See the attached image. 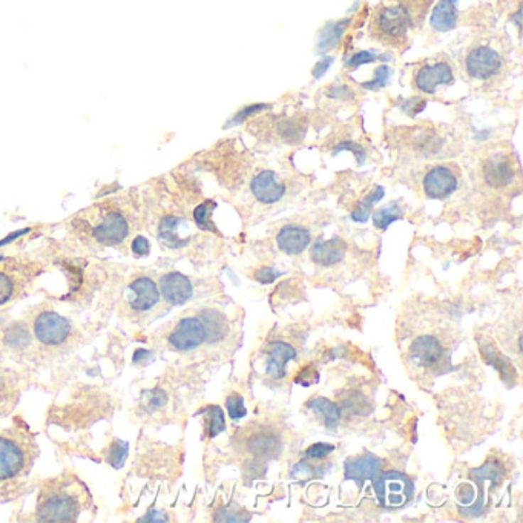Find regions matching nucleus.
Returning a JSON list of instances; mask_svg holds the SVG:
<instances>
[{
    "label": "nucleus",
    "mask_w": 523,
    "mask_h": 523,
    "mask_svg": "<svg viewBox=\"0 0 523 523\" xmlns=\"http://www.w3.org/2000/svg\"><path fill=\"white\" fill-rule=\"evenodd\" d=\"M226 409H227V413H229V418H232L234 421L243 419V418H246V414H247L244 399L238 394L229 396V398L226 399Z\"/></svg>",
    "instance_id": "obj_32"
},
{
    "label": "nucleus",
    "mask_w": 523,
    "mask_h": 523,
    "mask_svg": "<svg viewBox=\"0 0 523 523\" xmlns=\"http://www.w3.org/2000/svg\"><path fill=\"white\" fill-rule=\"evenodd\" d=\"M88 490L77 478H60L42 490L37 505L41 522H74L88 507Z\"/></svg>",
    "instance_id": "obj_1"
},
{
    "label": "nucleus",
    "mask_w": 523,
    "mask_h": 523,
    "mask_svg": "<svg viewBox=\"0 0 523 523\" xmlns=\"http://www.w3.org/2000/svg\"><path fill=\"white\" fill-rule=\"evenodd\" d=\"M483 177L492 188L508 186L514 178L512 164L505 155H492L483 164Z\"/></svg>",
    "instance_id": "obj_18"
},
{
    "label": "nucleus",
    "mask_w": 523,
    "mask_h": 523,
    "mask_svg": "<svg viewBox=\"0 0 523 523\" xmlns=\"http://www.w3.org/2000/svg\"><path fill=\"white\" fill-rule=\"evenodd\" d=\"M307 409L323 414L325 427L328 430H336V427L339 425V419H341V411H339V406L333 404L330 399L321 398V396H319V398H313L307 402Z\"/></svg>",
    "instance_id": "obj_23"
},
{
    "label": "nucleus",
    "mask_w": 523,
    "mask_h": 523,
    "mask_svg": "<svg viewBox=\"0 0 523 523\" xmlns=\"http://www.w3.org/2000/svg\"><path fill=\"white\" fill-rule=\"evenodd\" d=\"M374 496L384 508H401L414 496V483L401 471L377 473L373 478Z\"/></svg>",
    "instance_id": "obj_5"
},
{
    "label": "nucleus",
    "mask_w": 523,
    "mask_h": 523,
    "mask_svg": "<svg viewBox=\"0 0 523 523\" xmlns=\"http://www.w3.org/2000/svg\"><path fill=\"white\" fill-rule=\"evenodd\" d=\"M402 9L405 11V14L409 16L411 26H419L424 21V17L427 16L428 9L433 4V0H396Z\"/></svg>",
    "instance_id": "obj_24"
},
{
    "label": "nucleus",
    "mask_w": 523,
    "mask_h": 523,
    "mask_svg": "<svg viewBox=\"0 0 523 523\" xmlns=\"http://www.w3.org/2000/svg\"><path fill=\"white\" fill-rule=\"evenodd\" d=\"M443 356V347L434 336L424 335L416 338L410 347V357L419 367H433L438 364Z\"/></svg>",
    "instance_id": "obj_14"
},
{
    "label": "nucleus",
    "mask_w": 523,
    "mask_h": 523,
    "mask_svg": "<svg viewBox=\"0 0 523 523\" xmlns=\"http://www.w3.org/2000/svg\"><path fill=\"white\" fill-rule=\"evenodd\" d=\"M132 252L137 257H146L149 254V252H151L149 241L146 238H144V237H141V235L137 237V238H134V241H132Z\"/></svg>",
    "instance_id": "obj_39"
},
{
    "label": "nucleus",
    "mask_w": 523,
    "mask_h": 523,
    "mask_svg": "<svg viewBox=\"0 0 523 523\" xmlns=\"http://www.w3.org/2000/svg\"><path fill=\"white\" fill-rule=\"evenodd\" d=\"M463 66L471 79L488 80L500 74L505 66V60L497 48L487 42H478L465 53Z\"/></svg>",
    "instance_id": "obj_6"
},
{
    "label": "nucleus",
    "mask_w": 523,
    "mask_h": 523,
    "mask_svg": "<svg viewBox=\"0 0 523 523\" xmlns=\"http://www.w3.org/2000/svg\"><path fill=\"white\" fill-rule=\"evenodd\" d=\"M71 325L65 318L54 312H43L34 321V333L45 345H59L70 336Z\"/></svg>",
    "instance_id": "obj_8"
},
{
    "label": "nucleus",
    "mask_w": 523,
    "mask_h": 523,
    "mask_svg": "<svg viewBox=\"0 0 523 523\" xmlns=\"http://www.w3.org/2000/svg\"><path fill=\"white\" fill-rule=\"evenodd\" d=\"M14 289H16L14 278L9 274L4 272V270H0V306L11 299V296L14 295Z\"/></svg>",
    "instance_id": "obj_34"
},
{
    "label": "nucleus",
    "mask_w": 523,
    "mask_h": 523,
    "mask_svg": "<svg viewBox=\"0 0 523 523\" xmlns=\"http://www.w3.org/2000/svg\"><path fill=\"white\" fill-rule=\"evenodd\" d=\"M250 190L259 203L274 205V203L284 197L286 186L278 181L276 173L274 171H263L252 178Z\"/></svg>",
    "instance_id": "obj_11"
},
{
    "label": "nucleus",
    "mask_w": 523,
    "mask_h": 523,
    "mask_svg": "<svg viewBox=\"0 0 523 523\" xmlns=\"http://www.w3.org/2000/svg\"><path fill=\"white\" fill-rule=\"evenodd\" d=\"M126 458H128V443L123 441H115L112 442L109 454H108V462L112 465L114 468H120L124 463Z\"/></svg>",
    "instance_id": "obj_31"
},
{
    "label": "nucleus",
    "mask_w": 523,
    "mask_h": 523,
    "mask_svg": "<svg viewBox=\"0 0 523 523\" xmlns=\"http://www.w3.org/2000/svg\"><path fill=\"white\" fill-rule=\"evenodd\" d=\"M34 459V443L26 431L0 430V480L25 473Z\"/></svg>",
    "instance_id": "obj_3"
},
{
    "label": "nucleus",
    "mask_w": 523,
    "mask_h": 523,
    "mask_svg": "<svg viewBox=\"0 0 523 523\" xmlns=\"http://www.w3.org/2000/svg\"><path fill=\"white\" fill-rule=\"evenodd\" d=\"M88 234L100 246H117L129 235V221L115 207H95L88 212Z\"/></svg>",
    "instance_id": "obj_4"
},
{
    "label": "nucleus",
    "mask_w": 523,
    "mask_h": 523,
    "mask_svg": "<svg viewBox=\"0 0 523 523\" xmlns=\"http://www.w3.org/2000/svg\"><path fill=\"white\" fill-rule=\"evenodd\" d=\"M384 188L382 186H376L369 195L364 197L362 201L357 203L356 209L352 212V220L356 221V222H365L367 220H369L370 214H372V209H373V205L377 201H381L382 197H384Z\"/></svg>",
    "instance_id": "obj_25"
},
{
    "label": "nucleus",
    "mask_w": 523,
    "mask_h": 523,
    "mask_svg": "<svg viewBox=\"0 0 523 523\" xmlns=\"http://www.w3.org/2000/svg\"><path fill=\"white\" fill-rule=\"evenodd\" d=\"M345 250V243L338 237L332 239H318L310 249V258L319 266H335L344 259Z\"/></svg>",
    "instance_id": "obj_15"
},
{
    "label": "nucleus",
    "mask_w": 523,
    "mask_h": 523,
    "mask_svg": "<svg viewBox=\"0 0 523 523\" xmlns=\"http://www.w3.org/2000/svg\"><path fill=\"white\" fill-rule=\"evenodd\" d=\"M410 28L413 26L409 16L396 0H392L376 6L370 18L369 33L372 38L384 46L402 48L409 38Z\"/></svg>",
    "instance_id": "obj_2"
},
{
    "label": "nucleus",
    "mask_w": 523,
    "mask_h": 523,
    "mask_svg": "<svg viewBox=\"0 0 523 523\" xmlns=\"http://www.w3.org/2000/svg\"><path fill=\"white\" fill-rule=\"evenodd\" d=\"M310 232L301 226L287 225L278 232L276 244L287 255H299L310 244Z\"/></svg>",
    "instance_id": "obj_16"
},
{
    "label": "nucleus",
    "mask_w": 523,
    "mask_h": 523,
    "mask_svg": "<svg viewBox=\"0 0 523 523\" xmlns=\"http://www.w3.org/2000/svg\"><path fill=\"white\" fill-rule=\"evenodd\" d=\"M344 149L352 151V152L356 155V158H357V161H360V164L362 163V158H364V149H362L361 146H357V144L350 143V141H345V143H343V144H338V146L335 148V152H338V151H344Z\"/></svg>",
    "instance_id": "obj_40"
},
{
    "label": "nucleus",
    "mask_w": 523,
    "mask_h": 523,
    "mask_svg": "<svg viewBox=\"0 0 523 523\" xmlns=\"http://www.w3.org/2000/svg\"><path fill=\"white\" fill-rule=\"evenodd\" d=\"M335 450L333 445H328V443H313L310 445V447L306 450V458L307 459H315V460H319V459H324L327 458L328 454H330L332 451Z\"/></svg>",
    "instance_id": "obj_36"
},
{
    "label": "nucleus",
    "mask_w": 523,
    "mask_h": 523,
    "mask_svg": "<svg viewBox=\"0 0 523 523\" xmlns=\"http://www.w3.org/2000/svg\"><path fill=\"white\" fill-rule=\"evenodd\" d=\"M215 207H217V203L207 200L205 203H201V205L195 210H193V220H195L197 226L200 229L217 232L215 226L212 225V221H210V215H212V212H214Z\"/></svg>",
    "instance_id": "obj_28"
},
{
    "label": "nucleus",
    "mask_w": 523,
    "mask_h": 523,
    "mask_svg": "<svg viewBox=\"0 0 523 523\" xmlns=\"http://www.w3.org/2000/svg\"><path fill=\"white\" fill-rule=\"evenodd\" d=\"M404 217V212H402V207L398 205V203H390V205H387L381 209H377L374 214H373V225L376 229H381V230H385L387 227H389L392 222L398 221Z\"/></svg>",
    "instance_id": "obj_26"
},
{
    "label": "nucleus",
    "mask_w": 523,
    "mask_h": 523,
    "mask_svg": "<svg viewBox=\"0 0 523 523\" xmlns=\"http://www.w3.org/2000/svg\"><path fill=\"white\" fill-rule=\"evenodd\" d=\"M267 108H269V104H264V103H257V104L246 106L244 109H241L239 112H237V114H235V117L232 119V120L227 123V126H229V124H239L241 122H244L246 119L252 117V115L263 112V111H266Z\"/></svg>",
    "instance_id": "obj_35"
},
{
    "label": "nucleus",
    "mask_w": 523,
    "mask_h": 523,
    "mask_svg": "<svg viewBox=\"0 0 523 523\" xmlns=\"http://www.w3.org/2000/svg\"><path fill=\"white\" fill-rule=\"evenodd\" d=\"M279 275H281V272H278L276 269L264 267V269H259L258 272L255 274V279L258 281V283H261V284H270V283H274V281Z\"/></svg>",
    "instance_id": "obj_38"
},
{
    "label": "nucleus",
    "mask_w": 523,
    "mask_h": 523,
    "mask_svg": "<svg viewBox=\"0 0 523 523\" xmlns=\"http://www.w3.org/2000/svg\"><path fill=\"white\" fill-rule=\"evenodd\" d=\"M347 25V22H339V23H332L328 25L324 33L319 37L318 42V50L319 51H328L336 45L339 36L344 31V26Z\"/></svg>",
    "instance_id": "obj_29"
},
{
    "label": "nucleus",
    "mask_w": 523,
    "mask_h": 523,
    "mask_svg": "<svg viewBox=\"0 0 523 523\" xmlns=\"http://www.w3.org/2000/svg\"><path fill=\"white\" fill-rule=\"evenodd\" d=\"M206 339L205 325L198 318H185L173 328L169 336V344L181 352L197 348Z\"/></svg>",
    "instance_id": "obj_10"
},
{
    "label": "nucleus",
    "mask_w": 523,
    "mask_h": 523,
    "mask_svg": "<svg viewBox=\"0 0 523 523\" xmlns=\"http://www.w3.org/2000/svg\"><path fill=\"white\" fill-rule=\"evenodd\" d=\"M422 186L428 198L443 200L458 189V176L450 166L439 164L425 173Z\"/></svg>",
    "instance_id": "obj_9"
},
{
    "label": "nucleus",
    "mask_w": 523,
    "mask_h": 523,
    "mask_svg": "<svg viewBox=\"0 0 523 523\" xmlns=\"http://www.w3.org/2000/svg\"><path fill=\"white\" fill-rule=\"evenodd\" d=\"M205 413L210 418L209 424V438H215L222 430L226 428L225 422V414H222L221 409L218 405H210L205 410Z\"/></svg>",
    "instance_id": "obj_30"
},
{
    "label": "nucleus",
    "mask_w": 523,
    "mask_h": 523,
    "mask_svg": "<svg viewBox=\"0 0 523 523\" xmlns=\"http://www.w3.org/2000/svg\"><path fill=\"white\" fill-rule=\"evenodd\" d=\"M296 357L295 348L283 341L272 343L267 357V374L274 379H281L286 374V364Z\"/></svg>",
    "instance_id": "obj_19"
},
{
    "label": "nucleus",
    "mask_w": 523,
    "mask_h": 523,
    "mask_svg": "<svg viewBox=\"0 0 523 523\" xmlns=\"http://www.w3.org/2000/svg\"><path fill=\"white\" fill-rule=\"evenodd\" d=\"M164 402H166V396H164L163 393H153L151 396L149 405H151V409H157V406H161Z\"/></svg>",
    "instance_id": "obj_42"
},
{
    "label": "nucleus",
    "mask_w": 523,
    "mask_h": 523,
    "mask_svg": "<svg viewBox=\"0 0 523 523\" xmlns=\"http://www.w3.org/2000/svg\"><path fill=\"white\" fill-rule=\"evenodd\" d=\"M453 80V66L445 59H438L430 63L419 65L418 70L413 74L414 88L425 94H434L439 86L450 85Z\"/></svg>",
    "instance_id": "obj_7"
},
{
    "label": "nucleus",
    "mask_w": 523,
    "mask_h": 523,
    "mask_svg": "<svg viewBox=\"0 0 523 523\" xmlns=\"http://www.w3.org/2000/svg\"><path fill=\"white\" fill-rule=\"evenodd\" d=\"M389 79H390V68L387 66V65H381V66L376 68L373 80L364 83L362 88L370 90V91L381 90V88H384V86L387 85V82H389Z\"/></svg>",
    "instance_id": "obj_33"
},
{
    "label": "nucleus",
    "mask_w": 523,
    "mask_h": 523,
    "mask_svg": "<svg viewBox=\"0 0 523 523\" xmlns=\"http://www.w3.org/2000/svg\"><path fill=\"white\" fill-rule=\"evenodd\" d=\"M249 451L261 459L276 458L279 456L281 443L272 433H257L249 441Z\"/></svg>",
    "instance_id": "obj_22"
},
{
    "label": "nucleus",
    "mask_w": 523,
    "mask_h": 523,
    "mask_svg": "<svg viewBox=\"0 0 523 523\" xmlns=\"http://www.w3.org/2000/svg\"><path fill=\"white\" fill-rule=\"evenodd\" d=\"M181 227H185V221L177 218V217H166L163 218L158 227V237L164 244L178 249L188 244L189 237L181 235Z\"/></svg>",
    "instance_id": "obj_21"
},
{
    "label": "nucleus",
    "mask_w": 523,
    "mask_h": 523,
    "mask_svg": "<svg viewBox=\"0 0 523 523\" xmlns=\"http://www.w3.org/2000/svg\"><path fill=\"white\" fill-rule=\"evenodd\" d=\"M381 468V460L374 454H364L361 458L350 459L345 462L344 478L345 480H353L357 485H362L365 480L373 479Z\"/></svg>",
    "instance_id": "obj_17"
},
{
    "label": "nucleus",
    "mask_w": 523,
    "mask_h": 523,
    "mask_svg": "<svg viewBox=\"0 0 523 523\" xmlns=\"http://www.w3.org/2000/svg\"><path fill=\"white\" fill-rule=\"evenodd\" d=\"M458 22V0H439L431 16V26L436 31L447 33Z\"/></svg>",
    "instance_id": "obj_20"
},
{
    "label": "nucleus",
    "mask_w": 523,
    "mask_h": 523,
    "mask_svg": "<svg viewBox=\"0 0 523 523\" xmlns=\"http://www.w3.org/2000/svg\"><path fill=\"white\" fill-rule=\"evenodd\" d=\"M332 62H333L332 57H328V59H324L323 62H319V63L315 66L313 75L316 77V79H321V77L324 75V72L328 70V68H330V63H332Z\"/></svg>",
    "instance_id": "obj_41"
},
{
    "label": "nucleus",
    "mask_w": 523,
    "mask_h": 523,
    "mask_svg": "<svg viewBox=\"0 0 523 523\" xmlns=\"http://www.w3.org/2000/svg\"><path fill=\"white\" fill-rule=\"evenodd\" d=\"M205 316V330H206V339L209 341H217V339L222 338L226 333V319L222 318L218 312L214 310H207L203 313Z\"/></svg>",
    "instance_id": "obj_27"
},
{
    "label": "nucleus",
    "mask_w": 523,
    "mask_h": 523,
    "mask_svg": "<svg viewBox=\"0 0 523 523\" xmlns=\"http://www.w3.org/2000/svg\"><path fill=\"white\" fill-rule=\"evenodd\" d=\"M158 299L157 284L148 276L137 278L128 287V304L137 312H146L158 303Z\"/></svg>",
    "instance_id": "obj_12"
},
{
    "label": "nucleus",
    "mask_w": 523,
    "mask_h": 523,
    "mask_svg": "<svg viewBox=\"0 0 523 523\" xmlns=\"http://www.w3.org/2000/svg\"><path fill=\"white\" fill-rule=\"evenodd\" d=\"M376 59H377V55L370 53V51L356 53L355 55H352V59L347 62V68H348V70H356V68H360L361 65L376 62Z\"/></svg>",
    "instance_id": "obj_37"
},
{
    "label": "nucleus",
    "mask_w": 523,
    "mask_h": 523,
    "mask_svg": "<svg viewBox=\"0 0 523 523\" xmlns=\"http://www.w3.org/2000/svg\"><path fill=\"white\" fill-rule=\"evenodd\" d=\"M160 290L163 298L172 306L185 304L193 293L189 278L180 272H171L161 276Z\"/></svg>",
    "instance_id": "obj_13"
}]
</instances>
